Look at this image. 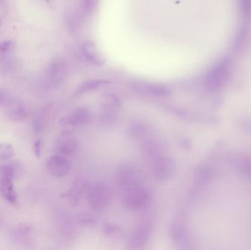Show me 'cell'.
<instances>
[{"label":"cell","mask_w":251,"mask_h":250,"mask_svg":"<svg viewBox=\"0 0 251 250\" xmlns=\"http://www.w3.org/2000/svg\"><path fill=\"white\" fill-rule=\"evenodd\" d=\"M231 69V62L228 58H223L215 63L208 71L205 78L206 87L210 91L221 88L229 76Z\"/></svg>","instance_id":"cell-1"},{"label":"cell","mask_w":251,"mask_h":250,"mask_svg":"<svg viewBox=\"0 0 251 250\" xmlns=\"http://www.w3.org/2000/svg\"><path fill=\"white\" fill-rule=\"evenodd\" d=\"M149 201L148 191L138 186L126 189L123 198V204L125 208L133 211H140L146 208L149 204Z\"/></svg>","instance_id":"cell-2"},{"label":"cell","mask_w":251,"mask_h":250,"mask_svg":"<svg viewBox=\"0 0 251 250\" xmlns=\"http://www.w3.org/2000/svg\"><path fill=\"white\" fill-rule=\"evenodd\" d=\"M112 199L110 189L102 183H97L91 188L88 195V201L93 209L102 211L107 208Z\"/></svg>","instance_id":"cell-3"},{"label":"cell","mask_w":251,"mask_h":250,"mask_svg":"<svg viewBox=\"0 0 251 250\" xmlns=\"http://www.w3.org/2000/svg\"><path fill=\"white\" fill-rule=\"evenodd\" d=\"M116 179L120 187L128 189L137 186L140 181V174L134 166L124 164L119 166L116 170Z\"/></svg>","instance_id":"cell-4"},{"label":"cell","mask_w":251,"mask_h":250,"mask_svg":"<svg viewBox=\"0 0 251 250\" xmlns=\"http://www.w3.org/2000/svg\"><path fill=\"white\" fill-rule=\"evenodd\" d=\"M175 169V161L172 158L168 157H158L153 163V176L159 182H164L173 176Z\"/></svg>","instance_id":"cell-5"},{"label":"cell","mask_w":251,"mask_h":250,"mask_svg":"<svg viewBox=\"0 0 251 250\" xmlns=\"http://www.w3.org/2000/svg\"><path fill=\"white\" fill-rule=\"evenodd\" d=\"M47 167L50 174L57 178L68 176L71 170V164L67 158L57 154L48 160Z\"/></svg>","instance_id":"cell-6"},{"label":"cell","mask_w":251,"mask_h":250,"mask_svg":"<svg viewBox=\"0 0 251 250\" xmlns=\"http://www.w3.org/2000/svg\"><path fill=\"white\" fill-rule=\"evenodd\" d=\"M80 51L85 60L94 66H104V58L97 48L95 43L91 41H85L81 44Z\"/></svg>","instance_id":"cell-7"},{"label":"cell","mask_w":251,"mask_h":250,"mask_svg":"<svg viewBox=\"0 0 251 250\" xmlns=\"http://www.w3.org/2000/svg\"><path fill=\"white\" fill-rule=\"evenodd\" d=\"M152 226L150 223H143L137 226L134 233L129 239L130 248L131 249H141L147 243L151 233Z\"/></svg>","instance_id":"cell-8"},{"label":"cell","mask_w":251,"mask_h":250,"mask_svg":"<svg viewBox=\"0 0 251 250\" xmlns=\"http://www.w3.org/2000/svg\"><path fill=\"white\" fill-rule=\"evenodd\" d=\"M133 89L142 93L159 97V98L169 96L171 92V89L168 86L158 83L137 82L133 85Z\"/></svg>","instance_id":"cell-9"},{"label":"cell","mask_w":251,"mask_h":250,"mask_svg":"<svg viewBox=\"0 0 251 250\" xmlns=\"http://www.w3.org/2000/svg\"><path fill=\"white\" fill-rule=\"evenodd\" d=\"M55 150L57 155L62 156L66 158L72 157L77 151V142L76 139L70 135H63L57 140Z\"/></svg>","instance_id":"cell-10"},{"label":"cell","mask_w":251,"mask_h":250,"mask_svg":"<svg viewBox=\"0 0 251 250\" xmlns=\"http://www.w3.org/2000/svg\"><path fill=\"white\" fill-rule=\"evenodd\" d=\"M90 117H91V114L88 110L85 108H78L74 110L66 117H63L60 120L61 121L60 123L63 125L77 127L88 123Z\"/></svg>","instance_id":"cell-11"},{"label":"cell","mask_w":251,"mask_h":250,"mask_svg":"<svg viewBox=\"0 0 251 250\" xmlns=\"http://www.w3.org/2000/svg\"><path fill=\"white\" fill-rule=\"evenodd\" d=\"M50 77L53 83L59 85L62 83L69 73V66L64 60L59 59L51 63L50 68Z\"/></svg>","instance_id":"cell-12"},{"label":"cell","mask_w":251,"mask_h":250,"mask_svg":"<svg viewBox=\"0 0 251 250\" xmlns=\"http://www.w3.org/2000/svg\"><path fill=\"white\" fill-rule=\"evenodd\" d=\"M169 233L171 237L176 242L184 245L187 243L186 237L185 224L184 219L181 217L174 218L169 227Z\"/></svg>","instance_id":"cell-13"},{"label":"cell","mask_w":251,"mask_h":250,"mask_svg":"<svg viewBox=\"0 0 251 250\" xmlns=\"http://www.w3.org/2000/svg\"><path fill=\"white\" fill-rule=\"evenodd\" d=\"M0 192L7 202L13 204L16 202L17 196L12 179L5 178L0 179Z\"/></svg>","instance_id":"cell-14"},{"label":"cell","mask_w":251,"mask_h":250,"mask_svg":"<svg viewBox=\"0 0 251 250\" xmlns=\"http://www.w3.org/2000/svg\"><path fill=\"white\" fill-rule=\"evenodd\" d=\"M108 83L107 80L104 79H92V80L87 81L81 84L76 91V93L83 94L87 92H91L95 91L98 88H101L103 85H107Z\"/></svg>","instance_id":"cell-15"},{"label":"cell","mask_w":251,"mask_h":250,"mask_svg":"<svg viewBox=\"0 0 251 250\" xmlns=\"http://www.w3.org/2000/svg\"><path fill=\"white\" fill-rule=\"evenodd\" d=\"M146 132H147V129L146 126L139 121L133 122L127 129V134L133 139L143 138L146 135Z\"/></svg>","instance_id":"cell-16"},{"label":"cell","mask_w":251,"mask_h":250,"mask_svg":"<svg viewBox=\"0 0 251 250\" xmlns=\"http://www.w3.org/2000/svg\"><path fill=\"white\" fill-rule=\"evenodd\" d=\"M7 116L13 121H23L27 118L29 113L25 107L17 106V107L9 109L7 112Z\"/></svg>","instance_id":"cell-17"},{"label":"cell","mask_w":251,"mask_h":250,"mask_svg":"<svg viewBox=\"0 0 251 250\" xmlns=\"http://www.w3.org/2000/svg\"><path fill=\"white\" fill-rule=\"evenodd\" d=\"M249 38V30L247 27H242L236 35L234 48L237 51H241L246 46Z\"/></svg>","instance_id":"cell-18"},{"label":"cell","mask_w":251,"mask_h":250,"mask_svg":"<svg viewBox=\"0 0 251 250\" xmlns=\"http://www.w3.org/2000/svg\"><path fill=\"white\" fill-rule=\"evenodd\" d=\"M143 151L145 155L147 157H153V158L155 157H159V147L155 142H151V141L145 142L143 144Z\"/></svg>","instance_id":"cell-19"},{"label":"cell","mask_w":251,"mask_h":250,"mask_svg":"<svg viewBox=\"0 0 251 250\" xmlns=\"http://www.w3.org/2000/svg\"><path fill=\"white\" fill-rule=\"evenodd\" d=\"M16 166L11 164H2L0 166V179H13L16 176Z\"/></svg>","instance_id":"cell-20"},{"label":"cell","mask_w":251,"mask_h":250,"mask_svg":"<svg viewBox=\"0 0 251 250\" xmlns=\"http://www.w3.org/2000/svg\"><path fill=\"white\" fill-rule=\"evenodd\" d=\"M69 19H71L69 21V27L73 32H77L82 26V16L78 12H76L72 13L69 16Z\"/></svg>","instance_id":"cell-21"},{"label":"cell","mask_w":251,"mask_h":250,"mask_svg":"<svg viewBox=\"0 0 251 250\" xmlns=\"http://www.w3.org/2000/svg\"><path fill=\"white\" fill-rule=\"evenodd\" d=\"M15 155V150L10 144H0V159L8 160Z\"/></svg>","instance_id":"cell-22"},{"label":"cell","mask_w":251,"mask_h":250,"mask_svg":"<svg viewBox=\"0 0 251 250\" xmlns=\"http://www.w3.org/2000/svg\"><path fill=\"white\" fill-rule=\"evenodd\" d=\"M16 46V43L13 41H7L0 44V60H4Z\"/></svg>","instance_id":"cell-23"},{"label":"cell","mask_w":251,"mask_h":250,"mask_svg":"<svg viewBox=\"0 0 251 250\" xmlns=\"http://www.w3.org/2000/svg\"><path fill=\"white\" fill-rule=\"evenodd\" d=\"M100 0H82V11L85 14L90 15L94 13L98 6Z\"/></svg>","instance_id":"cell-24"},{"label":"cell","mask_w":251,"mask_h":250,"mask_svg":"<svg viewBox=\"0 0 251 250\" xmlns=\"http://www.w3.org/2000/svg\"><path fill=\"white\" fill-rule=\"evenodd\" d=\"M103 230L104 233L109 236H114L119 234L121 232L120 227L115 224L112 223H106L103 227Z\"/></svg>","instance_id":"cell-25"},{"label":"cell","mask_w":251,"mask_h":250,"mask_svg":"<svg viewBox=\"0 0 251 250\" xmlns=\"http://www.w3.org/2000/svg\"><path fill=\"white\" fill-rule=\"evenodd\" d=\"M44 114L42 113H38L33 119V129L34 132L39 133L42 130L44 126Z\"/></svg>","instance_id":"cell-26"},{"label":"cell","mask_w":251,"mask_h":250,"mask_svg":"<svg viewBox=\"0 0 251 250\" xmlns=\"http://www.w3.org/2000/svg\"><path fill=\"white\" fill-rule=\"evenodd\" d=\"M242 13L246 18L251 16V0H240Z\"/></svg>","instance_id":"cell-27"},{"label":"cell","mask_w":251,"mask_h":250,"mask_svg":"<svg viewBox=\"0 0 251 250\" xmlns=\"http://www.w3.org/2000/svg\"><path fill=\"white\" fill-rule=\"evenodd\" d=\"M78 220L83 225H93L97 223V220L93 214H81Z\"/></svg>","instance_id":"cell-28"},{"label":"cell","mask_w":251,"mask_h":250,"mask_svg":"<svg viewBox=\"0 0 251 250\" xmlns=\"http://www.w3.org/2000/svg\"><path fill=\"white\" fill-rule=\"evenodd\" d=\"M41 146H42V142H41V140H37L34 143V153H35V155L38 158H39L40 156H41Z\"/></svg>","instance_id":"cell-29"},{"label":"cell","mask_w":251,"mask_h":250,"mask_svg":"<svg viewBox=\"0 0 251 250\" xmlns=\"http://www.w3.org/2000/svg\"><path fill=\"white\" fill-rule=\"evenodd\" d=\"M0 25H1V20H0Z\"/></svg>","instance_id":"cell-30"}]
</instances>
